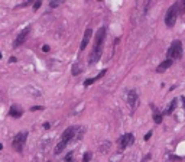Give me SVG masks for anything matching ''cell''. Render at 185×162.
<instances>
[{
  "label": "cell",
  "instance_id": "8992f818",
  "mask_svg": "<svg viewBox=\"0 0 185 162\" xmlns=\"http://www.w3.org/2000/svg\"><path fill=\"white\" fill-rule=\"evenodd\" d=\"M9 117H13V119H20L23 116V110L22 107H19L17 104H12L10 108H9Z\"/></svg>",
  "mask_w": 185,
  "mask_h": 162
},
{
  "label": "cell",
  "instance_id": "484cf974",
  "mask_svg": "<svg viewBox=\"0 0 185 162\" xmlns=\"http://www.w3.org/2000/svg\"><path fill=\"white\" fill-rule=\"evenodd\" d=\"M44 129H46V130H48V129H51V125L48 123V122H45V123H44Z\"/></svg>",
  "mask_w": 185,
  "mask_h": 162
},
{
  "label": "cell",
  "instance_id": "4fadbf2b",
  "mask_svg": "<svg viewBox=\"0 0 185 162\" xmlns=\"http://www.w3.org/2000/svg\"><path fill=\"white\" fill-rule=\"evenodd\" d=\"M127 101H129V106L135 107L136 101H137V94H136L135 90H130V91H129V96H127Z\"/></svg>",
  "mask_w": 185,
  "mask_h": 162
},
{
  "label": "cell",
  "instance_id": "e0dca14e",
  "mask_svg": "<svg viewBox=\"0 0 185 162\" xmlns=\"http://www.w3.org/2000/svg\"><path fill=\"white\" fill-rule=\"evenodd\" d=\"M153 120H155L156 125H159V123H162V116H161L159 113H156V114L153 116Z\"/></svg>",
  "mask_w": 185,
  "mask_h": 162
},
{
  "label": "cell",
  "instance_id": "7a4b0ae2",
  "mask_svg": "<svg viewBox=\"0 0 185 162\" xmlns=\"http://www.w3.org/2000/svg\"><path fill=\"white\" fill-rule=\"evenodd\" d=\"M176 16H178V4H172L166 12V16H165V23L168 28H172L176 22Z\"/></svg>",
  "mask_w": 185,
  "mask_h": 162
},
{
  "label": "cell",
  "instance_id": "4316f807",
  "mask_svg": "<svg viewBox=\"0 0 185 162\" xmlns=\"http://www.w3.org/2000/svg\"><path fill=\"white\" fill-rule=\"evenodd\" d=\"M16 56H10V62H16Z\"/></svg>",
  "mask_w": 185,
  "mask_h": 162
},
{
  "label": "cell",
  "instance_id": "f1b7e54d",
  "mask_svg": "<svg viewBox=\"0 0 185 162\" xmlns=\"http://www.w3.org/2000/svg\"><path fill=\"white\" fill-rule=\"evenodd\" d=\"M1 149H3V145L0 143V151H1Z\"/></svg>",
  "mask_w": 185,
  "mask_h": 162
},
{
  "label": "cell",
  "instance_id": "3957f363",
  "mask_svg": "<svg viewBox=\"0 0 185 162\" xmlns=\"http://www.w3.org/2000/svg\"><path fill=\"white\" fill-rule=\"evenodd\" d=\"M168 55H169V58H172V59H179L182 56V44H181V41L172 42Z\"/></svg>",
  "mask_w": 185,
  "mask_h": 162
},
{
  "label": "cell",
  "instance_id": "52a82bcc",
  "mask_svg": "<svg viewBox=\"0 0 185 162\" xmlns=\"http://www.w3.org/2000/svg\"><path fill=\"white\" fill-rule=\"evenodd\" d=\"M133 142H135V136H133L132 133H126V135L121 136V139H120V146H121V149H124V148L133 145Z\"/></svg>",
  "mask_w": 185,
  "mask_h": 162
},
{
  "label": "cell",
  "instance_id": "603a6c76",
  "mask_svg": "<svg viewBox=\"0 0 185 162\" xmlns=\"http://www.w3.org/2000/svg\"><path fill=\"white\" fill-rule=\"evenodd\" d=\"M151 158H152V155H151V153H148V155H146V156H145V158L142 159V162H148L149 159H151Z\"/></svg>",
  "mask_w": 185,
  "mask_h": 162
},
{
  "label": "cell",
  "instance_id": "5b68a950",
  "mask_svg": "<svg viewBox=\"0 0 185 162\" xmlns=\"http://www.w3.org/2000/svg\"><path fill=\"white\" fill-rule=\"evenodd\" d=\"M101 54H103V46H94V48H93V52L90 55V61H88L90 65H91V64H96L101 58Z\"/></svg>",
  "mask_w": 185,
  "mask_h": 162
},
{
  "label": "cell",
  "instance_id": "277c9868",
  "mask_svg": "<svg viewBox=\"0 0 185 162\" xmlns=\"http://www.w3.org/2000/svg\"><path fill=\"white\" fill-rule=\"evenodd\" d=\"M29 32H31V26H28V28H25L22 32H19V35L16 36V39H15V42H13V48H19L20 45H23L25 41H26V38H28V35H29Z\"/></svg>",
  "mask_w": 185,
  "mask_h": 162
},
{
  "label": "cell",
  "instance_id": "8fae6325",
  "mask_svg": "<svg viewBox=\"0 0 185 162\" xmlns=\"http://www.w3.org/2000/svg\"><path fill=\"white\" fill-rule=\"evenodd\" d=\"M171 65H172V59H165L164 62H161V64L158 65V68H156V72H164L165 70H168Z\"/></svg>",
  "mask_w": 185,
  "mask_h": 162
},
{
  "label": "cell",
  "instance_id": "cb8c5ba5",
  "mask_svg": "<svg viewBox=\"0 0 185 162\" xmlns=\"http://www.w3.org/2000/svg\"><path fill=\"white\" fill-rule=\"evenodd\" d=\"M151 136H152V130H151V132H148V133L145 135V141H149V139H151Z\"/></svg>",
  "mask_w": 185,
  "mask_h": 162
},
{
  "label": "cell",
  "instance_id": "83f0119b",
  "mask_svg": "<svg viewBox=\"0 0 185 162\" xmlns=\"http://www.w3.org/2000/svg\"><path fill=\"white\" fill-rule=\"evenodd\" d=\"M182 106H184V108H185V97H182Z\"/></svg>",
  "mask_w": 185,
  "mask_h": 162
},
{
  "label": "cell",
  "instance_id": "30bf717a",
  "mask_svg": "<svg viewBox=\"0 0 185 162\" xmlns=\"http://www.w3.org/2000/svg\"><path fill=\"white\" fill-rule=\"evenodd\" d=\"M104 36H106V28L103 26L97 31L96 34V42H94V46H103V41H104Z\"/></svg>",
  "mask_w": 185,
  "mask_h": 162
},
{
  "label": "cell",
  "instance_id": "6da1fadb",
  "mask_svg": "<svg viewBox=\"0 0 185 162\" xmlns=\"http://www.w3.org/2000/svg\"><path fill=\"white\" fill-rule=\"evenodd\" d=\"M26 139H28V132H19L16 136L13 138V141H12V146H13V149L20 153V152L23 151V146H25Z\"/></svg>",
  "mask_w": 185,
  "mask_h": 162
},
{
  "label": "cell",
  "instance_id": "9a60e30c",
  "mask_svg": "<svg viewBox=\"0 0 185 162\" xmlns=\"http://www.w3.org/2000/svg\"><path fill=\"white\" fill-rule=\"evenodd\" d=\"M65 146H67V143H64V142H59V143L55 146V153H56V155H59V153H61V152L65 149Z\"/></svg>",
  "mask_w": 185,
  "mask_h": 162
},
{
  "label": "cell",
  "instance_id": "ba28073f",
  "mask_svg": "<svg viewBox=\"0 0 185 162\" xmlns=\"http://www.w3.org/2000/svg\"><path fill=\"white\" fill-rule=\"evenodd\" d=\"M74 135H75V127L71 126L68 127V129H65V132L62 133V138H61V142H64V143H67L74 138Z\"/></svg>",
  "mask_w": 185,
  "mask_h": 162
},
{
  "label": "cell",
  "instance_id": "44dd1931",
  "mask_svg": "<svg viewBox=\"0 0 185 162\" xmlns=\"http://www.w3.org/2000/svg\"><path fill=\"white\" fill-rule=\"evenodd\" d=\"M49 6L52 7V9H54V7H58V6H59V1H51Z\"/></svg>",
  "mask_w": 185,
  "mask_h": 162
},
{
  "label": "cell",
  "instance_id": "d4e9b609",
  "mask_svg": "<svg viewBox=\"0 0 185 162\" xmlns=\"http://www.w3.org/2000/svg\"><path fill=\"white\" fill-rule=\"evenodd\" d=\"M71 159H72V152H69V153H68V155H67V158H65V161H67V162H69Z\"/></svg>",
  "mask_w": 185,
  "mask_h": 162
},
{
  "label": "cell",
  "instance_id": "5bb4252c",
  "mask_svg": "<svg viewBox=\"0 0 185 162\" xmlns=\"http://www.w3.org/2000/svg\"><path fill=\"white\" fill-rule=\"evenodd\" d=\"M175 107H176V98H174V100L169 103V107L164 111V114H171V113L174 111V108H175Z\"/></svg>",
  "mask_w": 185,
  "mask_h": 162
},
{
  "label": "cell",
  "instance_id": "ac0fdd59",
  "mask_svg": "<svg viewBox=\"0 0 185 162\" xmlns=\"http://www.w3.org/2000/svg\"><path fill=\"white\" fill-rule=\"evenodd\" d=\"M91 152H85L84 153V158H83V162H90V159H91Z\"/></svg>",
  "mask_w": 185,
  "mask_h": 162
},
{
  "label": "cell",
  "instance_id": "7c38bea8",
  "mask_svg": "<svg viewBox=\"0 0 185 162\" xmlns=\"http://www.w3.org/2000/svg\"><path fill=\"white\" fill-rule=\"evenodd\" d=\"M106 72H107V70H101V72L99 74V75H97V77H94V78H87V80L84 81V86H85V87L91 86V84H93V83H96L97 80H100V78H103V75H104Z\"/></svg>",
  "mask_w": 185,
  "mask_h": 162
},
{
  "label": "cell",
  "instance_id": "2e32d148",
  "mask_svg": "<svg viewBox=\"0 0 185 162\" xmlns=\"http://www.w3.org/2000/svg\"><path fill=\"white\" fill-rule=\"evenodd\" d=\"M81 72V68H80V65L78 64H75L74 67H72V75H78Z\"/></svg>",
  "mask_w": 185,
  "mask_h": 162
},
{
  "label": "cell",
  "instance_id": "9c48e42d",
  "mask_svg": "<svg viewBox=\"0 0 185 162\" xmlns=\"http://www.w3.org/2000/svg\"><path fill=\"white\" fill-rule=\"evenodd\" d=\"M91 36H93V31H91L90 28H88V29H85L84 38H83V41H81V44H80V49H81V51H84L85 48H87V45H88V42H90Z\"/></svg>",
  "mask_w": 185,
  "mask_h": 162
},
{
  "label": "cell",
  "instance_id": "d6986e66",
  "mask_svg": "<svg viewBox=\"0 0 185 162\" xmlns=\"http://www.w3.org/2000/svg\"><path fill=\"white\" fill-rule=\"evenodd\" d=\"M41 6H42V1H35L34 3V10H38Z\"/></svg>",
  "mask_w": 185,
  "mask_h": 162
},
{
  "label": "cell",
  "instance_id": "ffe728a7",
  "mask_svg": "<svg viewBox=\"0 0 185 162\" xmlns=\"http://www.w3.org/2000/svg\"><path fill=\"white\" fill-rule=\"evenodd\" d=\"M36 110H44V106H34V107H31V111H36Z\"/></svg>",
  "mask_w": 185,
  "mask_h": 162
},
{
  "label": "cell",
  "instance_id": "f546056e",
  "mask_svg": "<svg viewBox=\"0 0 185 162\" xmlns=\"http://www.w3.org/2000/svg\"><path fill=\"white\" fill-rule=\"evenodd\" d=\"M0 59H1V52H0Z\"/></svg>",
  "mask_w": 185,
  "mask_h": 162
},
{
  "label": "cell",
  "instance_id": "7402d4cb",
  "mask_svg": "<svg viewBox=\"0 0 185 162\" xmlns=\"http://www.w3.org/2000/svg\"><path fill=\"white\" fill-rule=\"evenodd\" d=\"M49 45H44V46H42V51H44V52H49Z\"/></svg>",
  "mask_w": 185,
  "mask_h": 162
}]
</instances>
